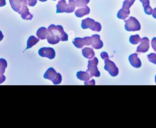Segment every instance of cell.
I'll return each mask as SVG.
<instances>
[{"instance_id": "6da1fadb", "label": "cell", "mask_w": 156, "mask_h": 128, "mask_svg": "<svg viewBox=\"0 0 156 128\" xmlns=\"http://www.w3.org/2000/svg\"><path fill=\"white\" fill-rule=\"evenodd\" d=\"M46 38L49 44H55L60 40L62 41H68V36L63 30V28L62 26L51 24L48 29Z\"/></svg>"}, {"instance_id": "7a4b0ae2", "label": "cell", "mask_w": 156, "mask_h": 128, "mask_svg": "<svg viewBox=\"0 0 156 128\" xmlns=\"http://www.w3.org/2000/svg\"><path fill=\"white\" fill-rule=\"evenodd\" d=\"M43 77L44 79L51 80L54 85L60 84L62 79V75L60 73H57L55 70L52 67L49 68L46 71V73L44 74Z\"/></svg>"}, {"instance_id": "3957f363", "label": "cell", "mask_w": 156, "mask_h": 128, "mask_svg": "<svg viewBox=\"0 0 156 128\" xmlns=\"http://www.w3.org/2000/svg\"><path fill=\"white\" fill-rule=\"evenodd\" d=\"M98 62L99 60L97 57H94L93 59L89 60L88 62V69L87 71L88 72L91 77L92 76L99 77L101 75V73L97 67Z\"/></svg>"}, {"instance_id": "277c9868", "label": "cell", "mask_w": 156, "mask_h": 128, "mask_svg": "<svg viewBox=\"0 0 156 128\" xmlns=\"http://www.w3.org/2000/svg\"><path fill=\"white\" fill-rule=\"evenodd\" d=\"M125 29L127 31H138L141 29L140 24L135 17H129L127 20H125Z\"/></svg>"}, {"instance_id": "5b68a950", "label": "cell", "mask_w": 156, "mask_h": 128, "mask_svg": "<svg viewBox=\"0 0 156 128\" xmlns=\"http://www.w3.org/2000/svg\"><path fill=\"white\" fill-rule=\"evenodd\" d=\"M105 62V66H104V69L108 71L109 74L113 76H116L119 73V69L118 68L116 67V65L115 64L114 62H113L112 61L108 59H106L104 60Z\"/></svg>"}, {"instance_id": "8992f818", "label": "cell", "mask_w": 156, "mask_h": 128, "mask_svg": "<svg viewBox=\"0 0 156 128\" xmlns=\"http://www.w3.org/2000/svg\"><path fill=\"white\" fill-rule=\"evenodd\" d=\"M91 42L92 40L90 37H85L84 38L77 37L73 41L74 45L77 48H82L85 45H90L91 44Z\"/></svg>"}, {"instance_id": "52a82bcc", "label": "cell", "mask_w": 156, "mask_h": 128, "mask_svg": "<svg viewBox=\"0 0 156 128\" xmlns=\"http://www.w3.org/2000/svg\"><path fill=\"white\" fill-rule=\"evenodd\" d=\"M38 54L42 57H47L53 59L55 56V50L52 48H41L38 51Z\"/></svg>"}, {"instance_id": "ba28073f", "label": "cell", "mask_w": 156, "mask_h": 128, "mask_svg": "<svg viewBox=\"0 0 156 128\" xmlns=\"http://www.w3.org/2000/svg\"><path fill=\"white\" fill-rule=\"evenodd\" d=\"M27 1L22 4L21 8L18 13L21 15V18L24 20H31L33 18V15L29 12V9L27 6Z\"/></svg>"}, {"instance_id": "9c48e42d", "label": "cell", "mask_w": 156, "mask_h": 128, "mask_svg": "<svg viewBox=\"0 0 156 128\" xmlns=\"http://www.w3.org/2000/svg\"><path fill=\"white\" fill-rule=\"evenodd\" d=\"M149 49V40L147 37H143L140 40V44L137 47V52H146Z\"/></svg>"}, {"instance_id": "30bf717a", "label": "cell", "mask_w": 156, "mask_h": 128, "mask_svg": "<svg viewBox=\"0 0 156 128\" xmlns=\"http://www.w3.org/2000/svg\"><path fill=\"white\" fill-rule=\"evenodd\" d=\"M56 13H70L68 4L65 0H60L56 5Z\"/></svg>"}, {"instance_id": "8fae6325", "label": "cell", "mask_w": 156, "mask_h": 128, "mask_svg": "<svg viewBox=\"0 0 156 128\" xmlns=\"http://www.w3.org/2000/svg\"><path fill=\"white\" fill-rule=\"evenodd\" d=\"M91 46L93 48L96 49H101L103 47V42L100 39V35L98 34L93 35L91 37Z\"/></svg>"}, {"instance_id": "7c38bea8", "label": "cell", "mask_w": 156, "mask_h": 128, "mask_svg": "<svg viewBox=\"0 0 156 128\" xmlns=\"http://www.w3.org/2000/svg\"><path fill=\"white\" fill-rule=\"evenodd\" d=\"M129 60L131 65L135 68H140L141 66V60L138 57V54L136 53L130 55L129 57Z\"/></svg>"}, {"instance_id": "4fadbf2b", "label": "cell", "mask_w": 156, "mask_h": 128, "mask_svg": "<svg viewBox=\"0 0 156 128\" xmlns=\"http://www.w3.org/2000/svg\"><path fill=\"white\" fill-rule=\"evenodd\" d=\"M26 1L27 0H9V2L13 10L16 12H18L21 8L22 4Z\"/></svg>"}, {"instance_id": "5bb4252c", "label": "cell", "mask_w": 156, "mask_h": 128, "mask_svg": "<svg viewBox=\"0 0 156 128\" xmlns=\"http://www.w3.org/2000/svg\"><path fill=\"white\" fill-rule=\"evenodd\" d=\"M90 12V9H89V7L87 5H84L76 10L75 15L78 18H81L86 15L89 14Z\"/></svg>"}, {"instance_id": "9a60e30c", "label": "cell", "mask_w": 156, "mask_h": 128, "mask_svg": "<svg viewBox=\"0 0 156 128\" xmlns=\"http://www.w3.org/2000/svg\"><path fill=\"white\" fill-rule=\"evenodd\" d=\"M95 21L90 18H87L82 21L81 26L82 28L83 29L90 28L91 29V28L93 27Z\"/></svg>"}, {"instance_id": "2e32d148", "label": "cell", "mask_w": 156, "mask_h": 128, "mask_svg": "<svg viewBox=\"0 0 156 128\" xmlns=\"http://www.w3.org/2000/svg\"><path fill=\"white\" fill-rule=\"evenodd\" d=\"M36 34L39 39L44 40L47 37L48 29L44 27H41L38 29Z\"/></svg>"}, {"instance_id": "e0dca14e", "label": "cell", "mask_w": 156, "mask_h": 128, "mask_svg": "<svg viewBox=\"0 0 156 128\" xmlns=\"http://www.w3.org/2000/svg\"><path fill=\"white\" fill-rule=\"evenodd\" d=\"M82 52L83 55L87 59H92L94 57V51L90 48H84L82 50Z\"/></svg>"}, {"instance_id": "ac0fdd59", "label": "cell", "mask_w": 156, "mask_h": 128, "mask_svg": "<svg viewBox=\"0 0 156 128\" xmlns=\"http://www.w3.org/2000/svg\"><path fill=\"white\" fill-rule=\"evenodd\" d=\"M38 41H39V38H36L34 35L30 36L27 41V47L26 48V50L32 48L34 45L36 44Z\"/></svg>"}, {"instance_id": "d6986e66", "label": "cell", "mask_w": 156, "mask_h": 128, "mask_svg": "<svg viewBox=\"0 0 156 128\" xmlns=\"http://www.w3.org/2000/svg\"><path fill=\"white\" fill-rule=\"evenodd\" d=\"M76 76L79 79L83 81H87L91 77L90 74L87 71H78Z\"/></svg>"}, {"instance_id": "ffe728a7", "label": "cell", "mask_w": 156, "mask_h": 128, "mask_svg": "<svg viewBox=\"0 0 156 128\" xmlns=\"http://www.w3.org/2000/svg\"><path fill=\"white\" fill-rule=\"evenodd\" d=\"M130 14V10H125L122 8L120 9L118 13H117V17L121 20H125L126 18L128 17L129 15Z\"/></svg>"}, {"instance_id": "44dd1931", "label": "cell", "mask_w": 156, "mask_h": 128, "mask_svg": "<svg viewBox=\"0 0 156 128\" xmlns=\"http://www.w3.org/2000/svg\"><path fill=\"white\" fill-rule=\"evenodd\" d=\"M7 66V61L4 59H0V74H4Z\"/></svg>"}, {"instance_id": "7402d4cb", "label": "cell", "mask_w": 156, "mask_h": 128, "mask_svg": "<svg viewBox=\"0 0 156 128\" xmlns=\"http://www.w3.org/2000/svg\"><path fill=\"white\" fill-rule=\"evenodd\" d=\"M141 40V38L139 35H131L129 38V41L133 44H136L138 43Z\"/></svg>"}, {"instance_id": "603a6c76", "label": "cell", "mask_w": 156, "mask_h": 128, "mask_svg": "<svg viewBox=\"0 0 156 128\" xmlns=\"http://www.w3.org/2000/svg\"><path fill=\"white\" fill-rule=\"evenodd\" d=\"M135 0H125L122 4V9L125 10H129L130 7L134 3Z\"/></svg>"}, {"instance_id": "cb8c5ba5", "label": "cell", "mask_w": 156, "mask_h": 128, "mask_svg": "<svg viewBox=\"0 0 156 128\" xmlns=\"http://www.w3.org/2000/svg\"><path fill=\"white\" fill-rule=\"evenodd\" d=\"M90 0H76V7H82L88 4Z\"/></svg>"}, {"instance_id": "d4e9b609", "label": "cell", "mask_w": 156, "mask_h": 128, "mask_svg": "<svg viewBox=\"0 0 156 128\" xmlns=\"http://www.w3.org/2000/svg\"><path fill=\"white\" fill-rule=\"evenodd\" d=\"M149 61L156 65V54L151 53L147 55Z\"/></svg>"}, {"instance_id": "484cf974", "label": "cell", "mask_w": 156, "mask_h": 128, "mask_svg": "<svg viewBox=\"0 0 156 128\" xmlns=\"http://www.w3.org/2000/svg\"><path fill=\"white\" fill-rule=\"evenodd\" d=\"M68 6L69 8L70 13L73 12L74 11V9L76 7V0H69Z\"/></svg>"}, {"instance_id": "4316f807", "label": "cell", "mask_w": 156, "mask_h": 128, "mask_svg": "<svg viewBox=\"0 0 156 128\" xmlns=\"http://www.w3.org/2000/svg\"><path fill=\"white\" fill-rule=\"evenodd\" d=\"M101 25L99 23L95 21L93 27L91 28V30L93 31H96V32H100L101 30Z\"/></svg>"}, {"instance_id": "83f0119b", "label": "cell", "mask_w": 156, "mask_h": 128, "mask_svg": "<svg viewBox=\"0 0 156 128\" xmlns=\"http://www.w3.org/2000/svg\"><path fill=\"white\" fill-rule=\"evenodd\" d=\"M144 7V12L147 14V15H151L152 13V9L151 8V7L149 5H147L143 7Z\"/></svg>"}, {"instance_id": "f1b7e54d", "label": "cell", "mask_w": 156, "mask_h": 128, "mask_svg": "<svg viewBox=\"0 0 156 128\" xmlns=\"http://www.w3.org/2000/svg\"><path fill=\"white\" fill-rule=\"evenodd\" d=\"M27 5L30 7H34L37 2V0H27Z\"/></svg>"}, {"instance_id": "f546056e", "label": "cell", "mask_w": 156, "mask_h": 128, "mask_svg": "<svg viewBox=\"0 0 156 128\" xmlns=\"http://www.w3.org/2000/svg\"><path fill=\"white\" fill-rule=\"evenodd\" d=\"M151 44H152V47L153 49L155 51H156V37H154L152 39Z\"/></svg>"}, {"instance_id": "4dcf8cb0", "label": "cell", "mask_w": 156, "mask_h": 128, "mask_svg": "<svg viewBox=\"0 0 156 128\" xmlns=\"http://www.w3.org/2000/svg\"><path fill=\"white\" fill-rule=\"evenodd\" d=\"M101 57L103 60H105L106 59H108V55L106 52H102L101 53Z\"/></svg>"}, {"instance_id": "1f68e13d", "label": "cell", "mask_w": 156, "mask_h": 128, "mask_svg": "<svg viewBox=\"0 0 156 128\" xmlns=\"http://www.w3.org/2000/svg\"><path fill=\"white\" fill-rule=\"evenodd\" d=\"M5 76L3 74H0V84L5 80Z\"/></svg>"}, {"instance_id": "d6a6232c", "label": "cell", "mask_w": 156, "mask_h": 128, "mask_svg": "<svg viewBox=\"0 0 156 128\" xmlns=\"http://www.w3.org/2000/svg\"><path fill=\"white\" fill-rule=\"evenodd\" d=\"M140 2L143 3V6L149 5V0H140Z\"/></svg>"}, {"instance_id": "836d02e7", "label": "cell", "mask_w": 156, "mask_h": 128, "mask_svg": "<svg viewBox=\"0 0 156 128\" xmlns=\"http://www.w3.org/2000/svg\"><path fill=\"white\" fill-rule=\"evenodd\" d=\"M84 84L85 85H94L95 84V82H94V80H93V79H92L91 80H90V81H85V83H84Z\"/></svg>"}, {"instance_id": "e575fe53", "label": "cell", "mask_w": 156, "mask_h": 128, "mask_svg": "<svg viewBox=\"0 0 156 128\" xmlns=\"http://www.w3.org/2000/svg\"><path fill=\"white\" fill-rule=\"evenodd\" d=\"M6 5L5 0H0V7H2Z\"/></svg>"}, {"instance_id": "d590c367", "label": "cell", "mask_w": 156, "mask_h": 128, "mask_svg": "<svg viewBox=\"0 0 156 128\" xmlns=\"http://www.w3.org/2000/svg\"><path fill=\"white\" fill-rule=\"evenodd\" d=\"M152 16L154 17V18L156 19V7L152 10Z\"/></svg>"}, {"instance_id": "8d00e7d4", "label": "cell", "mask_w": 156, "mask_h": 128, "mask_svg": "<svg viewBox=\"0 0 156 128\" xmlns=\"http://www.w3.org/2000/svg\"><path fill=\"white\" fill-rule=\"evenodd\" d=\"M4 38V35L2 34V32L0 30V41L3 39Z\"/></svg>"}, {"instance_id": "74e56055", "label": "cell", "mask_w": 156, "mask_h": 128, "mask_svg": "<svg viewBox=\"0 0 156 128\" xmlns=\"http://www.w3.org/2000/svg\"><path fill=\"white\" fill-rule=\"evenodd\" d=\"M40 1H41V2H45V1H48V0H39Z\"/></svg>"}, {"instance_id": "f35d334b", "label": "cell", "mask_w": 156, "mask_h": 128, "mask_svg": "<svg viewBox=\"0 0 156 128\" xmlns=\"http://www.w3.org/2000/svg\"><path fill=\"white\" fill-rule=\"evenodd\" d=\"M155 82H156V75H155Z\"/></svg>"}, {"instance_id": "ab89813d", "label": "cell", "mask_w": 156, "mask_h": 128, "mask_svg": "<svg viewBox=\"0 0 156 128\" xmlns=\"http://www.w3.org/2000/svg\"><path fill=\"white\" fill-rule=\"evenodd\" d=\"M53 1H56V0H53Z\"/></svg>"}]
</instances>
